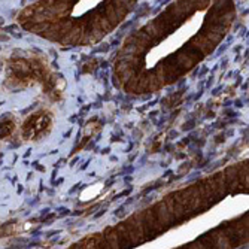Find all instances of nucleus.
Instances as JSON below:
<instances>
[{"mask_svg": "<svg viewBox=\"0 0 249 249\" xmlns=\"http://www.w3.org/2000/svg\"><path fill=\"white\" fill-rule=\"evenodd\" d=\"M50 124H51L50 115L45 114V112H40V114H36L26 121L24 127H22V131H24V136L27 139H33V138H37L40 133H43L45 128H48Z\"/></svg>", "mask_w": 249, "mask_h": 249, "instance_id": "nucleus-1", "label": "nucleus"}, {"mask_svg": "<svg viewBox=\"0 0 249 249\" xmlns=\"http://www.w3.org/2000/svg\"><path fill=\"white\" fill-rule=\"evenodd\" d=\"M14 131V123L12 121H3L0 123V139H5Z\"/></svg>", "mask_w": 249, "mask_h": 249, "instance_id": "nucleus-2", "label": "nucleus"}]
</instances>
